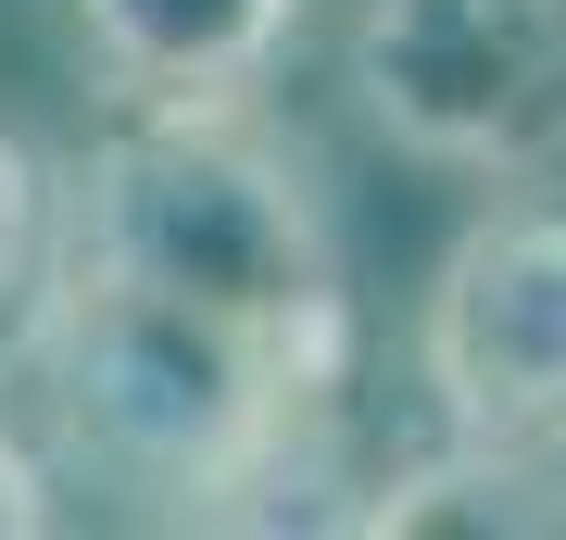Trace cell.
Segmentation results:
<instances>
[{
    "label": "cell",
    "instance_id": "cell-7",
    "mask_svg": "<svg viewBox=\"0 0 566 540\" xmlns=\"http://www.w3.org/2000/svg\"><path fill=\"white\" fill-rule=\"evenodd\" d=\"M51 528V453L0 415V540H39Z\"/></svg>",
    "mask_w": 566,
    "mask_h": 540
},
{
    "label": "cell",
    "instance_id": "cell-6",
    "mask_svg": "<svg viewBox=\"0 0 566 540\" xmlns=\"http://www.w3.org/2000/svg\"><path fill=\"white\" fill-rule=\"evenodd\" d=\"M51 214H63V177L0 126V327L25 315V289H39V264H51Z\"/></svg>",
    "mask_w": 566,
    "mask_h": 540
},
{
    "label": "cell",
    "instance_id": "cell-5",
    "mask_svg": "<svg viewBox=\"0 0 566 540\" xmlns=\"http://www.w3.org/2000/svg\"><path fill=\"white\" fill-rule=\"evenodd\" d=\"M76 39L114 76V100H264L277 51L303 39V0H76Z\"/></svg>",
    "mask_w": 566,
    "mask_h": 540
},
{
    "label": "cell",
    "instance_id": "cell-3",
    "mask_svg": "<svg viewBox=\"0 0 566 540\" xmlns=\"http://www.w3.org/2000/svg\"><path fill=\"white\" fill-rule=\"evenodd\" d=\"M353 100L390 151L453 177H554L566 163V0H365Z\"/></svg>",
    "mask_w": 566,
    "mask_h": 540
},
{
    "label": "cell",
    "instance_id": "cell-2",
    "mask_svg": "<svg viewBox=\"0 0 566 540\" xmlns=\"http://www.w3.org/2000/svg\"><path fill=\"white\" fill-rule=\"evenodd\" d=\"M13 352H25L63 441L102 478L164 490V502L264 490L290 427L327 402V378L264 352L252 327L202 315V301H164V289L114 277V264H76V252L39 264V289L13 315Z\"/></svg>",
    "mask_w": 566,
    "mask_h": 540
},
{
    "label": "cell",
    "instance_id": "cell-1",
    "mask_svg": "<svg viewBox=\"0 0 566 540\" xmlns=\"http://www.w3.org/2000/svg\"><path fill=\"white\" fill-rule=\"evenodd\" d=\"M51 252L114 264L164 301H202V315L252 327L264 352H290L303 378L340 390V240H327V201L303 177V151H277L252 126V100H177V114H139L102 151L63 177Z\"/></svg>",
    "mask_w": 566,
    "mask_h": 540
},
{
    "label": "cell",
    "instance_id": "cell-4",
    "mask_svg": "<svg viewBox=\"0 0 566 540\" xmlns=\"http://www.w3.org/2000/svg\"><path fill=\"white\" fill-rule=\"evenodd\" d=\"M428 390L465 453H566V214L554 201H504L441 252L428 289Z\"/></svg>",
    "mask_w": 566,
    "mask_h": 540
}]
</instances>
